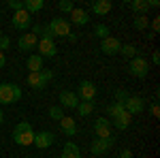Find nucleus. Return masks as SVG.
<instances>
[{
	"mask_svg": "<svg viewBox=\"0 0 160 158\" xmlns=\"http://www.w3.org/2000/svg\"><path fill=\"white\" fill-rule=\"evenodd\" d=\"M13 141L17 145H26V147L32 145L34 143V130H32V126L28 122H19L15 126V130H13Z\"/></svg>",
	"mask_w": 160,
	"mask_h": 158,
	"instance_id": "1",
	"label": "nucleus"
},
{
	"mask_svg": "<svg viewBox=\"0 0 160 158\" xmlns=\"http://www.w3.org/2000/svg\"><path fill=\"white\" fill-rule=\"evenodd\" d=\"M22 98V88L17 84H0V103L13 105Z\"/></svg>",
	"mask_w": 160,
	"mask_h": 158,
	"instance_id": "2",
	"label": "nucleus"
},
{
	"mask_svg": "<svg viewBox=\"0 0 160 158\" xmlns=\"http://www.w3.org/2000/svg\"><path fill=\"white\" fill-rule=\"evenodd\" d=\"M53 79L51 71H41V73H28V85L32 90H43L45 85Z\"/></svg>",
	"mask_w": 160,
	"mask_h": 158,
	"instance_id": "3",
	"label": "nucleus"
},
{
	"mask_svg": "<svg viewBox=\"0 0 160 158\" xmlns=\"http://www.w3.org/2000/svg\"><path fill=\"white\" fill-rule=\"evenodd\" d=\"M77 98L79 100H83V103H94V98H96V84H92V81H79V88H77Z\"/></svg>",
	"mask_w": 160,
	"mask_h": 158,
	"instance_id": "4",
	"label": "nucleus"
},
{
	"mask_svg": "<svg viewBox=\"0 0 160 158\" xmlns=\"http://www.w3.org/2000/svg\"><path fill=\"white\" fill-rule=\"evenodd\" d=\"M47 28H49L51 37H68L71 34V24L66 19H62V17H53L47 24Z\"/></svg>",
	"mask_w": 160,
	"mask_h": 158,
	"instance_id": "5",
	"label": "nucleus"
},
{
	"mask_svg": "<svg viewBox=\"0 0 160 158\" xmlns=\"http://www.w3.org/2000/svg\"><path fill=\"white\" fill-rule=\"evenodd\" d=\"M128 71H130V75L143 79V77H148V73H149V64H148L145 58H132L130 64H128Z\"/></svg>",
	"mask_w": 160,
	"mask_h": 158,
	"instance_id": "6",
	"label": "nucleus"
},
{
	"mask_svg": "<svg viewBox=\"0 0 160 158\" xmlns=\"http://www.w3.org/2000/svg\"><path fill=\"white\" fill-rule=\"evenodd\" d=\"M113 143H115L113 137H107V139H94L92 145H90V150H92L94 156H102V154H107L111 147H113Z\"/></svg>",
	"mask_w": 160,
	"mask_h": 158,
	"instance_id": "7",
	"label": "nucleus"
},
{
	"mask_svg": "<svg viewBox=\"0 0 160 158\" xmlns=\"http://www.w3.org/2000/svg\"><path fill=\"white\" fill-rule=\"evenodd\" d=\"M11 24L17 28V30H28L30 26H32V17H30V13L28 11H15L11 17Z\"/></svg>",
	"mask_w": 160,
	"mask_h": 158,
	"instance_id": "8",
	"label": "nucleus"
},
{
	"mask_svg": "<svg viewBox=\"0 0 160 158\" xmlns=\"http://www.w3.org/2000/svg\"><path fill=\"white\" fill-rule=\"evenodd\" d=\"M53 141H56V137L51 130H41V133H34V145L38 150H47V147L53 145Z\"/></svg>",
	"mask_w": 160,
	"mask_h": 158,
	"instance_id": "9",
	"label": "nucleus"
},
{
	"mask_svg": "<svg viewBox=\"0 0 160 158\" xmlns=\"http://www.w3.org/2000/svg\"><path fill=\"white\" fill-rule=\"evenodd\" d=\"M37 47H38V56H41V58H53L56 51H58L56 43H53V38H41Z\"/></svg>",
	"mask_w": 160,
	"mask_h": 158,
	"instance_id": "10",
	"label": "nucleus"
},
{
	"mask_svg": "<svg viewBox=\"0 0 160 158\" xmlns=\"http://www.w3.org/2000/svg\"><path fill=\"white\" fill-rule=\"evenodd\" d=\"M120 47H122V43L115 37H107V38H102V43H100V51H102L105 56H115V54H120Z\"/></svg>",
	"mask_w": 160,
	"mask_h": 158,
	"instance_id": "11",
	"label": "nucleus"
},
{
	"mask_svg": "<svg viewBox=\"0 0 160 158\" xmlns=\"http://www.w3.org/2000/svg\"><path fill=\"white\" fill-rule=\"evenodd\" d=\"M124 109L128 111L130 115H137V113H141L145 109V100L141 96H128V100L124 103Z\"/></svg>",
	"mask_w": 160,
	"mask_h": 158,
	"instance_id": "12",
	"label": "nucleus"
},
{
	"mask_svg": "<svg viewBox=\"0 0 160 158\" xmlns=\"http://www.w3.org/2000/svg\"><path fill=\"white\" fill-rule=\"evenodd\" d=\"M94 133H96V139H107V137H111V120L98 118V120L94 122Z\"/></svg>",
	"mask_w": 160,
	"mask_h": 158,
	"instance_id": "13",
	"label": "nucleus"
},
{
	"mask_svg": "<svg viewBox=\"0 0 160 158\" xmlns=\"http://www.w3.org/2000/svg\"><path fill=\"white\" fill-rule=\"evenodd\" d=\"M37 45H38V37H34L32 32L22 34V37H19V41H17V47L22 49V51H32Z\"/></svg>",
	"mask_w": 160,
	"mask_h": 158,
	"instance_id": "14",
	"label": "nucleus"
},
{
	"mask_svg": "<svg viewBox=\"0 0 160 158\" xmlns=\"http://www.w3.org/2000/svg\"><path fill=\"white\" fill-rule=\"evenodd\" d=\"M60 103L64 109H77V105H79V98H77V94L75 92H60Z\"/></svg>",
	"mask_w": 160,
	"mask_h": 158,
	"instance_id": "15",
	"label": "nucleus"
},
{
	"mask_svg": "<svg viewBox=\"0 0 160 158\" xmlns=\"http://www.w3.org/2000/svg\"><path fill=\"white\" fill-rule=\"evenodd\" d=\"M60 128H62V133L66 135V137H75V135H77V122H75V118L64 115V118L60 120Z\"/></svg>",
	"mask_w": 160,
	"mask_h": 158,
	"instance_id": "16",
	"label": "nucleus"
},
{
	"mask_svg": "<svg viewBox=\"0 0 160 158\" xmlns=\"http://www.w3.org/2000/svg\"><path fill=\"white\" fill-rule=\"evenodd\" d=\"M68 15H71V22H73V24H77V26H86L88 22H90V15H88V11H83V9H77V7H75V9L68 13Z\"/></svg>",
	"mask_w": 160,
	"mask_h": 158,
	"instance_id": "17",
	"label": "nucleus"
},
{
	"mask_svg": "<svg viewBox=\"0 0 160 158\" xmlns=\"http://www.w3.org/2000/svg\"><path fill=\"white\" fill-rule=\"evenodd\" d=\"M130 118H132V115H130L128 111H122L120 115H115V118L111 120V124H113L115 128H120V130H126V128L130 126Z\"/></svg>",
	"mask_w": 160,
	"mask_h": 158,
	"instance_id": "18",
	"label": "nucleus"
},
{
	"mask_svg": "<svg viewBox=\"0 0 160 158\" xmlns=\"http://www.w3.org/2000/svg\"><path fill=\"white\" fill-rule=\"evenodd\" d=\"M26 66L30 69V73H41V71H43V58H41L38 54H32V56H28Z\"/></svg>",
	"mask_w": 160,
	"mask_h": 158,
	"instance_id": "19",
	"label": "nucleus"
},
{
	"mask_svg": "<svg viewBox=\"0 0 160 158\" xmlns=\"http://www.w3.org/2000/svg\"><path fill=\"white\" fill-rule=\"evenodd\" d=\"M113 9V4H111L109 0H96L94 4H92V13H96L98 17H102V15H107V13Z\"/></svg>",
	"mask_w": 160,
	"mask_h": 158,
	"instance_id": "20",
	"label": "nucleus"
},
{
	"mask_svg": "<svg viewBox=\"0 0 160 158\" xmlns=\"http://www.w3.org/2000/svg\"><path fill=\"white\" fill-rule=\"evenodd\" d=\"M128 4H130V9H132L137 15H148V11H149V2L148 0H130Z\"/></svg>",
	"mask_w": 160,
	"mask_h": 158,
	"instance_id": "21",
	"label": "nucleus"
},
{
	"mask_svg": "<svg viewBox=\"0 0 160 158\" xmlns=\"http://www.w3.org/2000/svg\"><path fill=\"white\" fill-rule=\"evenodd\" d=\"M43 7H45V0H24V11H28L30 15L43 11Z\"/></svg>",
	"mask_w": 160,
	"mask_h": 158,
	"instance_id": "22",
	"label": "nucleus"
},
{
	"mask_svg": "<svg viewBox=\"0 0 160 158\" xmlns=\"http://www.w3.org/2000/svg\"><path fill=\"white\" fill-rule=\"evenodd\" d=\"M62 158H81V152H79V147L75 145L73 141H68L64 150H62Z\"/></svg>",
	"mask_w": 160,
	"mask_h": 158,
	"instance_id": "23",
	"label": "nucleus"
},
{
	"mask_svg": "<svg viewBox=\"0 0 160 158\" xmlns=\"http://www.w3.org/2000/svg\"><path fill=\"white\" fill-rule=\"evenodd\" d=\"M132 26H135V30H139V32L148 30V26H149L148 15H137V17H135V22H132Z\"/></svg>",
	"mask_w": 160,
	"mask_h": 158,
	"instance_id": "24",
	"label": "nucleus"
},
{
	"mask_svg": "<svg viewBox=\"0 0 160 158\" xmlns=\"http://www.w3.org/2000/svg\"><path fill=\"white\" fill-rule=\"evenodd\" d=\"M77 111H79L81 118H88V115L94 111V103H79V105H77Z\"/></svg>",
	"mask_w": 160,
	"mask_h": 158,
	"instance_id": "25",
	"label": "nucleus"
},
{
	"mask_svg": "<svg viewBox=\"0 0 160 158\" xmlns=\"http://www.w3.org/2000/svg\"><path fill=\"white\" fill-rule=\"evenodd\" d=\"M122 111H126V109H124V105H120V103H113V105H109V107H107V113L111 115V120H113L115 115H120Z\"/></svg>",
	"mask_w": 160,
	"mask_h": 158,
	"instance_id": "26",
	"label": "nucleus"
},
{
	"mask_svg": "<svg viewBox=\"0 0 160 158\" xmlns=\"http://www.w3.org/2000/svg\"><path fill=\"white\" fill-rule=\"evenodd\" d=\"M120 54L126 56V58H135L137 56V47L135 45H122V47H120Z\"/></svg>",
	"mask_w": 160,
	"mask_h": 158,
	"instance_id": "27",
	"label": "nucleus"
},
{
	"mask_svg": "<svg viewBox=\"0 0 160 158\" xmlns=\"http://www.w3.org/2000/svg\"><path fill=\"white\" fill-rule=\"evenodd\" d=\"M49 118H51V120H58V122H60L62 118H64V113H62V107H58V105L49 107Z\"/></svg>",
	"mask_w": 160,
	"mask_h": 158,
	"instance_id": "28",
	"label": "nucleus"
},
{
	"mask_svg": "<svg viewBox=\"0 0 160 158\" xmlns=\"http://www.w3.org/2000/svg\"><path fill=\"white\" fill-rule=\"evenodd\" d=\"M94 34H96L98 38H107L109 37V28H107L105 24H98L96 28H94Z\"/></svg>",
	"mask_w": 160,
	"mask_h": 158,
	"instance_id": "29",
	"label": "nucleus"
},
{
	"mask_svg": "<svg viewBox=\"0 0 160 158\" xmlns=\"http://www.w3.org/2000/svg\"><path fill=\"white\" fill-rule=\"evenodd\" d=\"M58 9H60L62 13H71L75 9V4L71 2V0H60V2H58Z\"/></svg>",
	"mask_w": 160,
	"mask_h": 158,
	"instance_id": "30",
	"label": "nucleus"
},
{
	"mask_svg": "<svg viewBox=\"0 0 160 158\" xmlns=\"http://www.w3.org/2000/svg\"><path fill=\"white\" fill-rule=\"evenodd\" d=\"M128 96H130L128 92H124V90H118V92H115V103H120V105H124V103L128 100Z\"/></svg>",
	"mask_w": 160,
	"mask_h": 158,
	"instance_id": "31",
	"label": "nucleus"
},
{
	"mask_svg": "<svg viewBox=\"0 0 160 158\" xmlns=\"http://www.w3.org/2000/svg\"><path fill=\"white\" fill-rule=\"evenodd\" d=\"M9 9H13V13L22 11L24 9V0H9Z\"/></svg>",
	"mask_w": 160,
	"mask_h": 158,
	"instance_id": "32",
	"label": "nucleus"
},
{
	"mask_svg": "<svg viewBox=\"0 0 160 158\" xmlns=\"http://www.w3.org/2000/svg\"><path fill=\"white\" fill-rule=\"evenodd\" d=\"M9 45H11V41H9V37H0V51H7L9 49Z\"/></svg>",
	"mask_w": 160,
	"mask_h": 158,
	"instance_id": "33",
	"label": "nucleus"
},
{
	"mask_svg": "<svg viewBox=\"0 0 160 158\" xmlns=\"http://www.w3.org/2000/svg\"><path fill=\"white\" fill-rule=\"evenodd\" d=\"M149 111H152V115H154V118H158V115H160V109H158V103H154V105H152V109H149Z\"/></svg>",
	"mask_w": 160,
	"mask_h": 158,
	"instance_id": "34",
	"label": "nucleus"
},
{
	"mask_svg": "<svg viewBox=\"0 0 160 158\" xmlns=\"http://www.w3.org/2000/svg\"><path fill=\"white\" fill-rule=\"evenodd\" d=\"M158 28H160V19H158V17H156V19L152 22V30H154V34L158 32Z\"/></svg>",
	"mask_w": 160,
	"mask_h": 158,
	"instance_id": "35",
	"label": "nucleus"
},
{
	"mask_svg": "<svg viewBox=\"0 0 160 158\" xmlns=\"http://www.w3.org/2000/svg\"><path fill=\"white\" fill-rule=\"evenodd\" d=\"M152 62H154L156 66L160 64V51H154V56H152Z\"/></svg>",
	"mask_w": 160,
	"mask_h": 158,
	"instance_id": "36",
	"label": "nucleus"
},
{
	"mask_svg": "<svg viewBox=\"0 0 160 158\" xmlns=\"http://www.w3.org/2000/svg\"><path fill=\"white\" fill-rule=\"evenodd\" d=\"M130 156H132L130 150H122V152H120V158H130Z\"/></svg>",
	"mask_w": 160,
	"mask_h": 158,
	"instance_id": "37",
	"label": "nucleus"
},
{
	"mask_svg": "<svg viewBox=\"0 0 160 158\" xmlns=\"http://www.w3.org/2000/svg\"><path fill=\"white\" fill-rule=\"evenodd\" d=\"M148 2H149V9H158V7H160L158 0H148Z\"/></svg>",
	"mask_w": 160,
	"mask_h": 158,
	"instance_id": "38",
	"label": "nucleus"
},
{
	"mask_svg": "<svg viewBox=\"0 0 160 158\" xmlns=\"http://www.w3.org/2000/svg\"><path fill=\"white\" fill-rule=\"evenodd\" d=\"M7 64V58H4V51H0V69Z\"/></svg>",
	"mask_w": 160,
	"mask_h": 158,
	"instance_id": "39",
	"label": "nucleus"
},
{
	"mask_svg": "<svg viewBox=\"0 0 160 158\" xmlns=\"http://www.w3.org/2000/svg\"><path fill=\"white\" fill-rule=\"evenodd\" d=\"M0 124H2V111H0Z\"/></svg>",
	"mask_w": 160,
	"mask_h": 158,
	"instance_id": "40",
	"label": "nucleus"
},
{
	"mask_svg": "<svg viewBox=\"0 0 160 158\" xmlns=\"http://www.w3.org/2000/svg\"><path fill=\"white\" fill-rule=\"evenodd\" d=\"M0 37H2V28H0Z\"/></svg>",
	"mask_w": 160,
	"mask_h": 158,
	"instance_id": "41",
	"label": "nucleus"
}]
</instances>
